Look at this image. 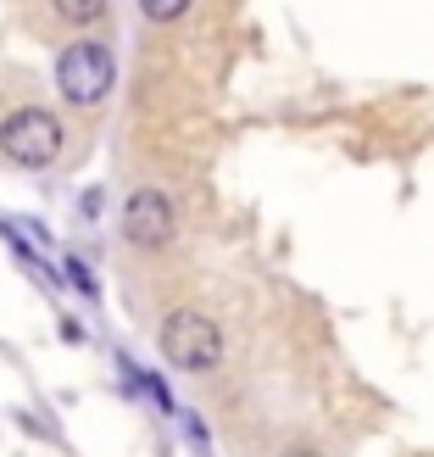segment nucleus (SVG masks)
I'll return each mask as SVG.
<instances>
[{
  "mask_svg": "<svg viewBox=\"0 0 434 457\" xmlns=\"http://www.w3.org/2000/svg\"><path fill=\"white\" fill-rule=\"evenodd\" d=\"M162 357L173 362V369H217L223 362V329L212 324L207 312H195V307H178L168 312V324H162Z\"/></svg>",
  "mask_w": 434,
  "mask_h": 457,
  "instance_id": "1",
  "label": "nucleus"
},
{
  "mask_svg": "<svg viewBox=\"0 0 434 457\" xmlns=\"http://www.w3.org/2000/svg\"><path fill=\"white\" fill-rule=\"evenodd\" d=\"M111 79H118L111 51H106V45H95V39L67 45L61 62H56V84H61V96L73 101V106H101L111 96Z\"/></svg>",
  "mask_w": 434,
  "mask_h": 457,
  "instance_id": "2",
  "label": "nucleus"
},
{
  "mask_svg": "<svg viewBox=\"0 0 434 457\" xmlns=\"http://www.w3.org/2000/svg\"><path fill=\"white\" fill-rule=\"evenodd\" d=\"M0 151H6L17 168H51L61 156V123L39 106H22L0 123Z\"/></svg>",
  "mask_w": 434,
  "mask_h": 457,
  "instance_id": "3",
  "label": "nucleus"
},
{
  "mask_svg": "<svg viewBox=\"0 0 434 457\" xmlns=\"http://www.w3.org/2000/svg\"><path fill=\"white\" fill-rule=\"evenodd\" d=\"M123 235H128V245H140V251L173 245V235H178L173 201H168L162 190H134L128 207H123Z\"/></svg>",
  "mask_w": 434,
  "mask_h": 457,
  "instance_id": "4",
  "label": "nucleus"
},
{
  "mask_svg": "<svg viewBox=\"0 0 434 457\" xmlns=\"http://www.w3.org/2000/svg\"><path fill=\"white\" fill-rule=\"evenodd\" d=\"M56 12L73 22V29H89V22L106 12V0H56Z\"/></svg>",
  "mask_w": 434,
  "mask_h": 457,
  "instance_id": "5",
  "label": "nucleus"
},
{
  "mask_svg": "<svg viewBox=\"0 0 434 457\" xmlns=\"http://www.w3.org/2000/svg\"><path fill=\"white\" fill-rule=\"evenodd\" d=\"M140 12L151 17V22H178L190 12V0H140Z\"/></svg>",
  "mask_w": 434,
  "mask_h": 457,
  "instance_id": "6",
  "label": "nucleus"
},
{
  "mask_svg": "<svg viewBox=\"0 0 434 457\" xmlns=\"http://www.w3.org/2000/svg\"><path fill=\"white\" fill-rule=\"evenodd\" d=\"M140 391H145V396H151L156 407H173V396H168V385L156 379V374H145V379H140Z\"/></svg>",
  "mask_w": 434,
  "mask_h": 457,
  "instance_id": "7",
  "label": "nucleus"
},
{
  "mask_svg": "<svg viewBox=\"0 0 434 457\" xmlns=\"http://www.w3.org/2000/svg\"><path fill=\"white\" fill-rule=\"evenodd\" d=\"M284 457H323V452H312V446H295V452H284Z\"/></svg>",
  "mask_w": 434,
  "mask_h": 457,
  "instance_id": "8",
  "label": "nucleus"
}]
</instances>
